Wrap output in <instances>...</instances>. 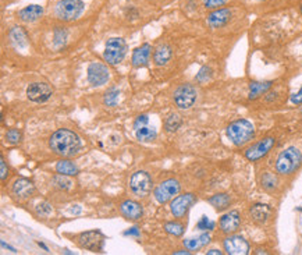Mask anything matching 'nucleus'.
Listing matches in <instances>:
<instances>
[{
  "label": "nucleus",
  "instance_id": "f257e3e1",
  "mask_svg": "<svg viewBox=\"0 0 302 255\" xmlns=\"http://www.w3.org/2000/svg\"><path fill=\"white\" fill-rule=\"evenodd\" d=\"M49 146L58 156L71 158L77 155L81 150V140L74 131L60 128L54 134H52Z\"/></svg>",
  "mask_w": 302,
  "mask_h": 255
},
{
  "label": "nucleus",
  "instance_id": "f03ea898",
  "mask_svg": "<svg viewBox=\"0 0 302 255\" xmlns=\"http://www.w3.org/2000/svg\"><path fill=\"white\" fill-rule=\"evenodd\" d=\"M227 137L232 141V144L237 146H242V145L248 144L252 138L255 137V128L251 122L245 120V118H240L232 122V124L227 127Z\"/></svg>",
  "mask_w": 302,
  "mask_h": 255
},
{
  "label": "nucleus",
  "instance_id": "7ed1b4c3",
  "mask_svg": "<svg viewBox=\"0 0 302 255\" xmlns=\"http://www.w3.org/2000/svg\"><path fill=\"white\" fill-rule=\"evenodd\" d=\"M302 164V152L296 146H288L282 150L276 160V172L278 174L288 176L292 174Z\"/></svg>",
  "mask_w": 302,
  "mask_h": 255
},
{
  "label": "nucleus",
  "instance_id": "20e7f679",
  "mask_svg": "<svg viewBox=\"0 0 302 255\" xmlns=\"http://www.w3.org/2000/svg\"><path fill=\"white\" fill-rule=\"evenodd\" d=\"M84 12V3L82 0H60L54 13L58 20L63 21H72L78 18Z\"/></svg>",
  "mask_w": 302,
  "mask_h": 255
},
{
  "label": "nucleus",
  "instance_id": "39448f33",
  "mask_svg": "<svg viewBox=\"0 0 302 255\" xmlns=\"http://www.w3.org/2000/svg\"><path fill=\"white\" fill-rule=\"evenodd\" d=\"M127 53V44L122 38H110L106 42L103 58L109 64H118Z\"/></svg>",
  "mask_w": 302,
  "mask_h": 255
},
{
  "label": "nucleus",
  "instance_id": "423d86ee",
  "mask_svg": "<svg viewBox=\"0 0 302 255\" xmlns=\"http://www.w3.org/2000/svg\"><path fill=\"white\" fill-rule=\"evenodd\" d=\"M130 187L135 196L140 198H145L149 196V192L152 190V177L149 176L146 172H142V170L135 172L130 178Z\"/></svg>",
  "mask_w": 302,
  "mask_h": 255
},
{
  "label": "nucleus",
  "instance_id": "0eeeda50",
  "mask_svg": "<svg viewBox=\"0 0 302 255\" xmlns=\"http://www.w3.org/2000/svg\"><path fill=\"white\" fill-rule=\"evenodd\" d=\"M181 186L178 183V180L176 178H168V180H164L163 183H160L156 190H154V196L156 198V201L159 204H166L170 200L176 198V196L180 192Z\"/></svg>",
  "mask_w": 302,
  "mask_h": 255
},
{
  "label": "nucleus",
  "instance_id": "6e6552de",
  "mask_svg": "<svg viewBox=\"0 0 302 255\" xmlns=\"http://www.w3.org/2000/svg\"><path fill=\"white\" fill-rule=\"evenodd\" d=\"M78 244L81 248L90 250L94 252H100L103 250V242H104V234L99 230H90L85 232L78 236Z\"/></svg>",
  "mask_w": 302,
  "mask_h": 255
},
{
  "label": "nucleus",
  "instance_id": "1a4fd4ad",
  "mask_svg": "<svg viewBox=\"0 0 302 255\" xmlns=\"http://www.w3.org/2000/svg\"><path fill=\"white\" fill-rule=\"evenodd\" d=\"M274 142H276V140L273 137H266L260 141H258L245 150V158L251 162H256L269 154L272 148L274 146Z\"/></svg>",
  "mask_w": 302,
  "mask_h": 255
},
{
  "label": "nucleus",
  "instance_id": "9d476101",
  "mask_svg": "<svg viewBox=\"0 0 302 255\" xmlns=\"http://www.w3.org/2000/svg\"><path fill=\"white\" fill-rule=\"evenodd\" d=\"M196 100V90L191 84L180 85L174 92V102L180 109H190Z\"/></svg>",
  "mask_w": 302,
  "mask_h": 255
},
{
  "label": "nucleus",
  "instance_id": "9b49d317",
  "mask_svg": "<svg viewBox=\"0 0 302 255\" xmlns=\"http://www.w3.org/2000/svg\"><path fill=\"white\" fill-rule=\"evenodd\" d=\"M52 94H53V90H52L50 85L46 84V82H32L26 88L28 99L32 102H36V104L46 102L52 96Z\"/></svg>",
  "mask_w": 302,
  "mask_h": 255
},
{
  "label": "nucleus",
  "instance_id": "f8f14e48",
  "mask_svg": "<svg viewBox=\"0 0 302 255\" xmlns=\"http://www.w3.org/2000/svg\"><path fill=\"white\" fill-rule=\"evenodd\" d=\"M196 201V198L194 194H182L173 198V201L170 204V210L176 218H182L186 216V214L190 210V208L192 206Z\"/></svg>",
  "mask_w": 302,
  "mask_h": 255
},
{
  "label": "nucleus",
  "instance_id": "ddd939ff",
  "mask_svg": "<svg viewBox=\"0 0 302 255\" xmlns=\"http://www.w3.org/2000/svg\"><path fill=\"white\" fill-rule=\"evenodd\" d=\"M224 250L230 255L250 254V244L242 236H230L224 240Z\"/></svg>",
  "mask_w": 302,
  "mask_h": 255
},
{
  "label": "nucleus",
  "instance_id": "4468645a",
  "mask_svg": "<svg viewBox=\"0 0 302 255\" xmlns=\"http://www.w3.org/2000/svg\"><path fill=\"white\" fill-rule=\"evenodd\" d=\"M109 80V70L103 63H92L88 67V81L94 86H100Z\"/></svg>",
  "mask_w": 302,
  "mask_h": 255
},
{
  "label": "nucleus",
  "instance_id": "2eb2a0df",
  "mask_svg": "<svg viewBox=\"0 0 302 255\" xmlns=\"http://www.w3.org/2000/svg\"><path fill=\"white\" fill-rule=\"evenodd\" d=\"M220 230L226 233V234H232L236 233L240 226H241V216L238 214L237 210H230L227 212L226 215H223L220 218V222H218Z\"/></svg>",
  "mask_w": 302,
  "mask_h": 255
},
{
  "label": "nucleus",
  "instance_id": "dca6fc26",
  "mask_svg": "<svg viewBox=\"0 0 302 255\" xmlns=\"http://www.w3.org/2000/svg\"><path fill=\"white\" fill-rule=\"evenodd\" d=\"M120 212L128 220H138L144 215V210H142L141 204H138L136 201H132V200L124 201L120 205Z\"/></svg>",
  "mask_w": 302,
  "mask_h": 255
},
{
  "label": "nucleus",
  "instance_id": "f3484780",
  "mask_svg": "<svg viewBox=\"0 0 302 255\" xmlns=\"http://www.w3.org/2000/svg\"><path fill=\"white\" fill-rule=\"evenodd\" d=\"M13 192L20 200H28L34 196L35 186L28 178H17L13 184Z\"/></svg>",
  "mask_w": 302,
  "mask_h": 255
},
{
  "label": "nucleus",
  "instance_id": "a211bd4d",
  "mask_svg": "<svg viewBox=\"0 0 302 255\" xmlns=\"http://www.w3.org/2000/svg\"><path fill=\"white\" fill-rule=\"evenodd\" d=\"M232 18V12L228 8H218L208 16V24L212 28H222Z\"/></svg>",
  "mask_w": 302,
  "mask_h": 255
},
{
  "label": "nucleus",
  "instance_id": "6ab92c4d",
  "mask_svg": "<svg viewBox=\"0 0 302 255\" xmlns=\"http://www.w3.org/2000/svg\"><path fill=\"white\" fill-rule=\"evenodd\" d=\"M42 14H44V8L42 7L38 6V4H30V6L24 7L22 10H20L18 17L24 22H34V21L40 18Z\"/></svg>",
  "mask_w": 302,
  "mask_h": 255
},
{
  "label": "nucleus",
  "instance_id": "aec40b11",
  "mask_svg": "<svg viewBox=\"0 0 302 255\" xmlns=\"http://www.w3.org/2000/svg\"><path fill=\"white\" fill-rule=\"evenodd\" d=\"M272 210H270L269 205L266 204H255L252 205L251 210H250V215H251L252 220L256 223H264L269 219Z\"/></svg>",
  "mask_w": 302,
  "mask_h": 255
},
{
  "label": "nucleus",
  "instance_id": "412c9836",
  "mask_svg": "<svg viewBox=\"0 0 302 255\" xmlns=\"http://www.w3.org/2000/svg\"><path fill=\"white\" fill-rule=\"evenodd\" d=\"M149 56H150V45H145L136 48L132 53V66L135 67H144L148 64Z\"/></svg>",
  "mask_w": 302,
  "mask_h": 255
},
{
  "label": "nucleus",
  "instance_id": "4be33fe9",
  "mask_svg": "<svg viewBox=\"0 0 302 255\" xmlns=\"http://www.w3.org/2000/svg\"><path fill=\"white\" fill-rule=\"evenodd\" d=\"M273 82L272 81H255L251 82L250 85V99H258L259 96H262L264 94L269 91L272 88Z\"/></svg>",
  "mask_w": 302,
  "mask_h": 255
},
{
  "label": "nucleus",
  "instance_id": "5701e85b",
  "mask_svg": "<svg viewBox=\"0 0 302 255\" xmlns=\"http://www.w3.org/2000/svg\"><path fill=\"white\" fill-rule=\"evenodd\" d=\"M172 58V48L168 45H160L156 48V50L154 53V64L163 66L168 63Z\"/></svg>",
  "mask_w": 302,
  "mask_h": 255
},
{
  "label": "nucleus",
  "instance_id": "b1692460",
  "mask_svg": "<svg viewBox=\"0 0 302 255\" xmlns=\"http://www.w3.org/2000/svg\"><path fill=\"white\" fill-rule=\"evenodd\" d=\"M135 137L141 142H152L158 137V132H156L154 127L150 128V127L144 126V127H140V128L135 130Z\"/></svg>",
  "mask_w": 302,
  "mask_h": 255
},
{
  "label": "nucleus",
  "instance_id": "393cba45",
  "mask_svg": "<svg viewBox=\"0 0 302 255\" xmlns=\"http://www.w3.org/2000/svg\"><path fill=\"white\" fill-rule=\"evenodd\" d=\"M208 202L212 206H214L216 210H224L228 208L232 200H230V196H227V194H216V196H210L208 200Z\"/></svg>",
  "mask_w": 302,
  "mask_h": 255
},
{
  "label": "nucleus",
  "instance_id": "a878e982",
  "mask_svg": "<svg viewBox=\"0 0 302 255\" xmlns=\"http://www.w3.org/2000/svg\"><path fill=\"white\" fill-rule=\"evenodd\" d=\"M56 170H58V173L66 174V176H76L78 173V168L70 160H60V162H58Z\"/></svg>",
  "mask_w": 302,
  "mask_h": 255
},
{
  "label": "nucleus",
  "instance_id": "bb28decb",
  "mask_svg": "<svg viewBox=\"0 0 302 255\" xmlns=\"http://www.w3.org/2000/svg\"><path fill=\"white\" fill-rule=\"evenodd\" d=\"M52 182H53V184H54L58 188H60V190L68 191L74 187L72 180H70V178L66 176V174H60V173L53 177V178H52Z\"/></svg>",
  "mask_w": 302,
  "mask_h": 255
},
{
  "label": "nucleus",
  "instance_id": "cd10ccee",
  "mask_svg": "<svg viewBox=\"0 0 302 255\" xmlns=\"http://www.w3.org/2000/svg\"><path fill=\"white\" fill-rule=\"evenodd\" d=\"M10 38L20 48H24L26 45V34L20 26H14L13 30L10 31Z\"/></svg>",
  "mask_w": 302,
  "mask_h": 255
},
{
  "label": "nucleus",
  "instance_id": "c85d7f7f",
  "mask_svg": "<svg viewBox=\"0 0 302 255\" xmlns=\"http://www.w3.org/2000/svg\"><path fill=\"white\" fill-rule=\"evenodd\" d=\"M164 229L168 232V234L174 236V237H180V236L184 234V230H186V226L184 223L178 222V220H173V222H168L164 224Z\"/></svg>",
  "mask_w": 302,
  "mask_h": 255
},
{
  "label": "nucleus",
  "instance_id": "c756f323",
  "mask_svg": "<svg viewBox=\"0 0 302 255\" xmlns=\"http://www.w3.org/2000/svg\"><path fill=\"white\" fill-rule=\"evenodd\" d=\"M181 123H182V120H181L180 114L174 113V114H170V116L166 118V122H164V128H166L168 132H174V131H177L180 128Z\"/></svg>",
  "mask_w": 302,
  "mask_h": 255
},
{
  "label": "nucleus",
  "instance_id": "7c9ffc66",
  "mask_svg": "<svg viewBox=\"0 0 302 255\" xmlns=\"http://www.w3.org/2000/svg\"><path fill=\"white\" fill-rule=\"evenodd\" d=\"M260 184H262V187H264V190L272 191L274 190L277 187V177L273 174V173H264L262 178H260Z\"/></svg>",
  "mask_w": 302,
  "mask_h": 255
},
{
  "label": "nucleus",
  "instance_id": "2f4dec72",
  "mask_svg": "<svg viewBox=\"0 0 302 255\" xmlns=\"http://www.w3.org/2000/svg\"><path fill=\"white\" fill-rule=\"evenodd\" d=\"M118 95H120V92L116 88L109 90L104 95V104L108 106H114L117 104V100H118Z\"/></svg>",
  "mask_w": 302,
  "mask_h": 255
},
{
  "label": "nucleus",
  "instance_id": "473e14b6",
  "mask_svg": "<svg viewBox=\"0 0 302 255\" xmlns=\"http://www.w3.org/2000/svg\"><path fill=\"white\" fill-rule=\"evenodd\" d=\"M21 138H22V134L17 128H10L6 132V140L10 144H18Z\"/></svg>",
  "mask_w": 302,
  "mask_h": 255
},
{
  "label": "nucleus",
  "instance_id": "72a5a7b5",
  "mask_svg": "<svg viewBox=\"0 0 302 255\" xmlns=\"http://www.w3.org/2000/svg\"><path fill=\"white\" fill-rule=\"evenodd\" d=\"M184 246H186V248L190 250V251H195V250L202 247V244H200V237H198V238H188V240H184Z\"/></svg>",
  "mask_w": 302,
  "mask_h": 255
},
{
  "label": "nucleus",
  "instance_id": "f704fd0d",
  "mask_svg": "<svg viewBox=\"0 0 302 255\" xmlns=\"http://www.w3.org/2000/svg\"><path fill=\"white\" fill-rule=\"evenodd\" d=\"M210 76H212V70L209 67H202L200 72H198V76H196V80L200 82H205V81L210 78Z\"/></svg>",
  "mask_w": 302,
  "mask_h": 255
},
{
  "label": "nucleus",
  "instance_id": "c9c22d12",
  "mask_svg": "<svg viewBox=\"0 0 302 255\" xmlns=\"http://www.w3.org/2000/svg\"><path fill=\"white\" fill-rule=\"evenodd\" d=\"M198 229L200 230H213L214 229V222L209 220L206 216H202L200 222H198Z\"/></svg>",
  "mask_w": 302,
  "mask_h": 255
},
{
  "label": "nucleus",
  "instance_id": "e433bc0d",
  "mask_svg": "<svg viewBox=\"0 0 302 255\" xmlns=\"http://www.w3.org/2000/svg\"><path fill=\"white\" fill-rule=\"evenodd\" d=\"M52 212V206L49 204H39L38 206H36V214L39 216H48Z\"/></svg>",
  "mask_w": 302,
  "mask_h": 255
},
{
  "label": "nucleus",
  "instance_id": "4c0bfd02",
  "mask_svg": "<svg viewBox=\"0 0 302 255\" xmlns=\"http://www.w3.org/2000/svg\"><path fill=\"white\" fill-rule=\"evenodd\" d=\"M227 0H204L206 8H218L220 6L226 4Z\"/></svg>",
  "mask_w": 302,
  "mask_h": 255
},
{
  "label": "nucleus",
  "instance_id": "58836bf2",
  "mask_svg": "<svg viewBox=\"0 0 302 255\" xmlns=\"http://www.w3.org/2000/svg\"><path fill=\"white\" fill-rule=\"evenodd\" d=\"M7 176H8V168H7L4 159L0 158V177H2V180H6Z\"/></svg>",
  "mask_w": 302,
  "mask_h": 255
},
{
  "label": "nucleus",
  "instance_id": "ea45409f",
  "mask_svg": "<svg viewBox=\"0 0 302 255\" xmlns=\"http://www.w3.org/2000/svg\"><path fill=\"white\" fill-rule=\"evenodd\" d=\"M148 116L146 114H142V116H138V118L135 120L134 123V128L136 130V128H140V127H144V126H146V123H148Z\"/></svg>",
  "mask_w": 302,
  "mask_h": 255
},
{
  "label": "nucleus",
  "instance_id": "a19ab883",
  "mask_svg": "<svg viewBox=\"0 0 302 255\" xmlns=\"http://www.w3.org/2000/svg\"><path fill=\"white\" fill-rule=\"evenodd\" d=\"M291 102L294 104V105H301L302 104V88L300 91L294 94L292 96H291Z\"/></svg>",
  "mask_w": 302,
  "mask_h": 255
},
{
  "label": "nucleus",
  "instance_id": "79ce46f5",
  "mask_svg": "<svg viewBox=\"0 0 302 255\" xmlns=\"http://www.w3.org/2000/svg\"><path fill=\"white\" fill-rule=\"evenodd\" d=\"M200 242L202 246H206L208 242H210V234H208V233H204V234L200 236Z\"/></svg>",
  "mask_w": 302,
  "mask_h": 255
},
{
  "label": "nucleus",
  "instance_id": "37998d69",
  "mask_svg": "<svg viewBox=\"0 0 302 255\" xmlns=\"http://www.w3.org/2000/svg\"><path fill=\"white\" fill-rule=\"evenodd\" d=\"M126 234H135V236H138V234H140V232H138V229H136V228H132V229L128 230V232H127Z\"/></svg>",
  "mask_w": 302,
  "mask_h": 255
},
{
  "label": "nucleus",
  "instance_id": "c03bdc74",
  "mask_svg": "<svg viewBox=\"0 0 302 255\" xmlns=\"http://www.w3.org/2000/svg\"><path fill=\"white\" fill-rule=\"evenodd\" d=\"M208 255H222V251H218V250H210V251H208Z\"/></svg>",
  "mask_w": 302,
  "mask_h": 255
},
{
  "label": "nucleus",
  "instance_id": "a18cd8bd",
  "mask_svg": "<svg viewBox=\"0 0 302 255\" xmlns=\"http://www.w3.org/2000/svg\"><path fill=\"white\" fill-rule=\"evenodd\" d=\"M174 254H186V255H190L191 252L190 251H186V250H181V251H176Z\"/></svg>",
  "mask_w": 302,
  "mask_h": 255
},
{
  "label": "nucleus",
  "instance_id": "49530a36",
  "mask_svg": "<svg viewBox=\"0 0 302 255\" xmlns=\"http://www.w3.org/2000/svg\"><path fill=\"white\" fill-rule=\"evenodd\" d=\"M300 10H301V14H302V3H301V7H300Z\"/></svg>",
  "mask_w": 302,
  "mask_h": 255
},
{
  "label": "nucleus",
  "instance_id": "de8ad7c7",
  "mask_svg": "<svg viewBox=\"0 0 302 255\" xmlns=\"http://www.w3.org/2000/svg\"><path fill=\"white\" fill-rule=\"evenodd\" d=\"M301 113H302V109H301Z\"/></svg>",
  "mask_w": 302,
  "mask_h": 255
}]
</instances>
